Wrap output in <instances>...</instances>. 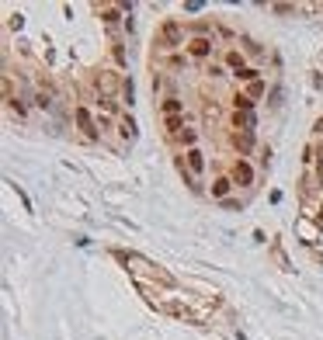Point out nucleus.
Here are the masks:
<instances>
[{
	"mask_svg": "<svg viewBox=\"0 0 323 340\" xmlns=\"http://www.w3.org/2000/svg\"><path fill=\"white\" fill-rule=\"evenodd\" d=\"M111 52H115V59H118V63H125V49H122V45H118V42H115V45H111Z\"/></svg>",
	"mask_w": 323,
	"mask_h": 340,
	"instance_id": "nucleus-22",
	"label": "nucleus"
},
{
	"mask_svg": "<svg viewBox=\"0 0 323 340\" xmlns=\"http://www.w3.org/2000/svg\"><path fill=\"white\" fill-rule=\"evenodd\" d=\"M212 45H216L212 38H202V35H195V38L188 42V56H191V59H209V56H212Z\"/></svg>",
	"mask_w": 323,
	"mask_h": 340,
	"instance_id": "nucleus-3",
	"label": "nucleus"
},
{
	"mask_svg": "<svg viewBox=\"0 0 323 340\" xmlns=\"http://www.w3.org/2000/svg\"><path fill=\"white\" fill-rule=\"evenodd\" d=\"M233 142H237L240 149H250V142H254V132H233Z\"/></svg>",
	"mask_w": 323,
	"mask_h": 340,
	"instance_id": "nucleus-14",
	"label": "nucleus"
},
{
	"mask_svg": "<svg viewBox=\"0 0 323 340\" xmlns=\"http://www.w3.org/2000/svg\"><path fill=\"white\" fill-rule=\"evenodd\" d=\"M261 94H264V83L254 80V83H250V97H261Z\"/></svg>",
	"mask_w": 323,
	"mask_h": 340,
	"instance_id": "nucleus-21",
	"label": "nucleus"
},
{
	"mask_svg": "<svg viewBox=\"0 0 323 340\" xmlns=\"http://www.w3.org/2000/svg\"><path fill=\"white\" fill-rule=\"evenodd\" d=\"M73 118H77V125H80V132L87 139H97V136H101V132H97V122L90 118V111H87V108H77V111H73Z\"/></svg>",
	"mask_w": 323,
	"mask_h": 340,
	"instance_id": "nucleus-5",
	"label": "nucleus"
},
{
	"mask_svg": "<svg viewBox=\"0 0 323 340\" xmlns=\"http://www.w3.org/2000/svg\"><path fill=\"white\" fill-rule=\"evenodd\" d=\"M118 136H122V139H132V136H136V122H132L129 115H122V118H118Z\"/></svg>",
	"mask_w": 323,
	"mask_h": 340,
	"instance_id": "nucleus-10",
	"label": "nucleus"
},
{
	"mask_svg": "<svg viewBox=\"0 0 323 340\" xmlns=\"http://www.w3.org/2000/svg\"><path fill=\"white\" fill-rule=\"evenodd\" d=\"M97 87L104 90V97H115V87H122V80H118L115 73H108V69H101V73H97Z\"/></svg>",
	"mask_w": 323,
	"mask_h": 340,
	"instance_id": "nucleus-6",
	"label": "nucleus"
},
{
	"mask_svg": "<svg viewBox=\"0 0 323 340\" xmlns=\"http://www.w3.org/2000/svg\"><path fill=\"white\" fill-rule=\"evenodd\" d=\"M97 10H101L104 24H118V17H122V7H97Z\"/></svg>",
	"mask_w": 323,
	"mask_h": 340,
	"instance_id": "nucleus-11",
	"label": "nucleus"
},
{
	"mask_svg": "<svg viewBox=\"0 0 323 340\" xmlns=\"http://www.w3.org/2000/svg\"><path fill=\"white\" fill-rule=\"evenodd\" d=\"M226 66L233 69V73H240V69H247V66H243V56L237 52V49H230V52H226Z\"/></svg>",
	"mask_w": 323,
	"mask_h": 340,
	"instance_id": "nucleus-13",
	"label": "nucleus"
},
{
	"mask_svg": "<svg viewBox=\"0 0 323 340\" xmlns=\"http://www.w3.org/2000/svg\"><path fill=\"white\" fill-rule=\"evenodd\" d=\"M160 111H163V118H181V111H184V101H177V97H163Z\"/></svg>",
	"mask_w": 323,
	"mask_h": 340,
	"instance_id": "nucleus-8",
	"label": "nucleus"
},
{
	"mask_svg": "<svg viewBox=\"0 0 323 340\" xmlns=\"http://www.w3.org/2000/svg\"><path fill=\"white\" fill-rule=\"evenodd\" d=\"M115 257L125 264V271L132 274V281H150V285L157 281L160 288H174V274L163 271L160 264H153V261H146L143 254H132V250H129V254H125V250H115Z\"/></svg>",
	"mask_w": 323,
	"mask_h": 340,
	"instance_id": "nucleus-1",
	"label": "nucleus"
},
{
	"mask_svg": "<svg viewBox=\"0 0 323 340\" xmlns=\"http://www.w3.org/2000/svg\"><path fill=\"white\" fill-rule=\"evenodd\" d=\"M97 108H104V111H111V115L118 111V104H115V97H104V94L97 97Z\"/></svg>",
	"mask_w": 323,
	"mask_h": 340,
	"instance_id": "nucleus-16",
	"label": "nucleus"
},
{
	"mask_svg": "<svg viewBox=\"0 0 323 340\" xmlns=\"http://www.w3.org/2000/svg\"><path fill=\"white\" fill-rule=\"evenodd\" d=\"M181 142H184L188 149H195V142H198V132H195V129H184V132H181Z\"/></svg>",
	"mask_w": 323,
	"mask_h": 340,
	"instance_id": "nucleus-15",
	"label": "nucleus"
},
{
	"mask_svg": "<svg viewBox=\"0 0 323 340\" xmlns=\"http://www.w3.org/2000/svg\"><path fill=\"white\" fill-rule=\"evenodd\" d=\"M271 10H275V14H292V10H296V7H292V3H275V7H271Z\"/></svg>",
	"mask_w": 323,
	"mask_h": 340,
	"instance_id": "nucleus-20",
	"label": "nucleus"
},
{
	"mask_svg": "<svg viewBox=\"0 0 323 340\" xmlns=\"http://www.w3.org/2000/svg\"><path fill=\"white\" fill-rule=\"evenodd\" d=\"M122 101H125V104L136 101V83H132V76H122Z\"/></svg>",
	"mask_w": 323,
	"mask_h": 340,
	"instance_id": "nucleus-12",
	"label": "nucleus"
},
{
	"mask_svg": "<svg viewBox=\"0 0 323 340\" xmlns=\"http://www.w3.org/2000/svg\"><path fill=\"white\" fill-rule=\"evenodd\" d=\"M233 104H237V111H250V104H254V101H250L247 94H237V97H233Z\"/></svg>",
	"mask_w": 323,
	"mask_h": 340,
	"instance_id": "nucleus-17",
	"label": "nucleus"
},
{
	"mask_svg": "<svg viewBox=\"0 0 323 340\" xmlns=\"http://www.w3.org/2000/svg\"><path fill=\"white\" fill-rule=\"evenodd\" d=\"M157 45L160 49H177V45H184L181 42V21H174V17H167L160 28H157Z\"/></svg>",
	"mask_w": 323,
	"mask_h": 340,
	"instance_id": "nucleus-2",
	"label": "nucleus"
},
{
	"mask_svg": "<svg viewBox=\"0 0 323 340\" xmlns=\"http://www.w3.org/2000/svg\"><path fill=\"white\" fill-rule=\"evenodd\" d=\"M184 163H188V174H202V170H205V153L195 146V149L184 153Z\"/></svg>",
	"mask_w": 323,
	"mask_h": 340,
	"instance_id": "nucleus-7",
	"label": "nucleus"
},
{
	"mask_svg": "<svg viewBox=\"0 0 323 340\" xmlns=\"http://www.w3.org/2000/svg\"><path fill=\"white\" fill-rule=\"evenodd\" d=\"M230 177H233V184H240V188H247V184H254V167H250V163H247V160H237V163H233V174H230Z\"/></svg>",
	"mask_w": 323,
	"mask_h": 340,
	"instance_id": "nucleus-4",
	"label": "nucleus"
},
{
	"mask_svg": "<svg viewBox=\"0 0 323 340\" xmlns=\"http://www.w3.org/2000/svg\"><path fill=\"white\" fill-rule=\"evenodd\" d=\"M243 49H247V52H250V56H261V45H257V42H254V38H243Z\"/></svg>",
	"mask_w": 323,
	"mask_h": 340,
	"instance_id": "nucleus-19",
	"label": "nucleus"
},
{
	"mask_svg": "<svg viewBox=\"0 0 323 340\" xmlns=\"http://www.w3.org/2000/svg\"><path fill=\"white\" fill-rule=\"evenodd\" d=\"M233 76H237V80H250V83H254V80H257V69L247 66V69H240V73H233Z\"/></svg>",
	"mask_w": 323,
	"mask_h": 340,
	"instance_id": "nucleus-18",
	"label": "nucleus"
},
{
	"mask_svg": "<svg viewBox=\"0 0 323 340\" xmlns=\"http://www.w3.org/2000/svg\"><path fill=\"white\" fill-rule=\"evenodd\" d=\"M230 188H233V177H219V181L212 184V198H226Z\"/></svg>",
	"mask_w": 323,
	"mask_h": 340,
	"instance_id": "nucleus-9",
	"label": "nucleus"
}]
</instances>
